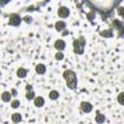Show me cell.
I'll return each instance as SVG.
<instances>
[{
	"label": "cell",
	"instance_id": "cell-1",
	"mask_svg": "<svg viewBox=\"0 0 124 124\" xmlns=\"http://www.w3.org/2000/svg\"><path fill=\"white\" fill-rule=\"evenodd\" d=\"M63 78L66 80L67 86L70 89H76L77 88V84H78V78L76 73L73 70H65L63 72Z\"/></svg>",
	"mask_w": 124,
	"mask_h": 124
},
{
	"label": "cell",
	"instance_id": "cell-13",
	"mask_svg": "<svg viewBox=\"0 0 124 124\" xmlns=\"http://www.w3.org/2000/svg\"><path fill=\"white\" fill-rule=\"evenodd\" d=\"M95 121H96L98 124H102V123H104V122L106 121V117H105L104 114H102V113H100L99 111H97V114H96V116H95Z\"/></svg>",
	"mask_w": 124,
	"mask_h": 124
},
{
	"label": "cell",
	"instance_id": "cell-15",
	"mask_svg": "<svg viewBox=\"0 0 124 124\" xmlns=\"http://www.w3.org/2000/svg\"><path fill=\"white\" fill-rule=\"evenodd\" d=\"M21 119H22V117H21L20 113H14V114H12V120H13V122H14L15 124L20 122Z\"/></svg>",
	"mask_w": 124,
	"mask_h": 124
},
{
	"label": "cell",
	"instance_id": "cell-17",
	"mask_svg": "<svg viewBox=\"0 0 124 124\" xmlns=\"http://www.w3.org/2000/svg\"><path fill=\"white\" fill-rule=\"evenodd\" d=\"M25 97H26L27 100H33V99H35V92L33 90L32 91H27Z\"/></svg>",
	"mask_w": 124,
	"mask_h": 124
},
{
	"label": "cell",
	"instance_id": "cell-23",
	"mask_svg": "<svg viewBox=\"0 0 124 124\" xmlns=\"http://www.w3.org/2000/svg\"><path fill=\"white\" fill-rule=\"evenodd\" d=\"M25 90H26V92H27V91H32V90H33V86H32L31 84H27L26 87H25Z\"/></svg>",
	"mask_w": 124,
	"mask_h": 124
},
{
	"label": "cell",
	"instance_id": "cell-21",
	"mask_svg": "<svg viewBox=\"0 0 124 124\" xmlns=\"http://www.w3.org/2000/svg\"><path fill=\"white\" fill-rule=\"evenodd\" d=\"M117 14L121 17H124V7H118L117 8Z\"/></svg>",
	"mask_w": 124,
	"mask_h": 124
},
{
	"label": "cell",
	"instance_id": "cell-3",
	"mask_svg": "<svg viewBox=\"0 0 124 124\" xmlns=\"http://www.w3.org/2000/svg\"><path fill=\"white\" fill-rule=\"evenodd\" d=\"M110 25L118 31V36L119 37H123L124 36V23L122 21L117 20V19H114V20L111 21Z\"/></svg>",
	"mask_w": 124,
	"mask_h": 124
},
{
	"label": "cell",
	"instance_id": "cell-22",
	"mask_svg": "<svg viewBox=\"0 0 124 124\" xmlns=\"http://www.w3.org/2000/svg\"><path fill=\"white\" fill-rule=\"evenodd\" d=\"M23 20L26 22V23H31L32 22V17H31V16H25L24 17H23Z\"/></svg>",
	"mask_w": 124,
	"mask_h": 124
},
{
	"label": "cell",
	"instance_id": "cell-5",
	"mask_svg": "<svg viewBox=\"0 0 124 124\" xmlns=\"http://www.w3.org/2000/svg\"><path fill=\"white\" fill-rule=\"evenodd\" d=\"M57 14H58V16L59 17H62V18H66L68 17V16L70 15V10L67 8V7H60L57 11Z\"/></svg>",
	"mask_w": 124,
	"mask_h": 124
},
{
	"label": "cell",
	"instance_id": "cell-18",
	"mask_svg": "<svg viewBox=\"0 0 124 124\" xmlns=\"http://www.w3.org/2000/svg\"><path fill=\"white\" fill-rule=\"evenodd\" d=\"M117 101H118V103H119L120 105L124 106V92H121V93L118 94V96H117Z\"/></svg>",
	"mask_w": 124,
	"mask_h": 124
},
{
	"label": "cell",
	"instance_id": "cell-20",
	"mask_svg": "<svg viewBox=\"0 0 124 124\" xmlns=\"http://www.w3.org/2000/svg\"><path fill=\"white\" fill-rule=\"evenodd\" d=\"M64 58V54L62 51H58L55 53V59L56 60H62Z\"/></svg>",
	"mask_w": 124,
	"mask_h": 124
},
{
	"label": "cell",
	"instance_id": "cell-6",
	"mask_svg": "<svg viewBox=\"0 0 124 124\" xmlns=\"http://www.w3.org/2000/svg\"><path fill=\"white\" fill-rule=\"evenodd\" d=\"M80 108H81V110H82L83 112L89 113V112L92 110L93 107H92V105H91L89 102H81V104H80Z\"/></svg>",
	"mask_w": 124,
	"mask_h": 124
},
{
	"label": "cell",
	"instance_id": "cell-25",
	"mask_svg": "<svg viewBox=\"0 0 124 124\" xmlns=\"http://www.w3.org/2000/svg\"><path fill=\"white\" fill-rule=\"evenodd\" d=\"M68 33H69V31H68V30H65V32H64V33H62V35H63V36H65V35H67Z\"/></svg>",
	"mask_w": 124,
	"mask_h": 124
},
{
	"label": "cell",
	"instance_id": "cell-19",
	"mask_svg": "<svg viewBox=\"0 0 124 124\" xmlns=\"http://www.w3.org/2000/svg\"><path fill=\"white\" fill-rule=\"evenodd\" d=\"M19 105H20V103H19V101L16 100V99H15L14 101H12V103H11V107H12L13 108H17L19 107Z\"/></svg>",
	"mask_w": 124,
	"mask_h": 124
},
{
	"label": "cell",
	"instance_id": "cell-8",
	"mask_svg": "<svg viewBox=\"0 0 124 124\" xmlns=\"http://www.w3.org/2000/svg\"><path fill=\"white\" fill-rule=\"evenodd\" d=\"M65 46H66V44H65V42L63 40H57L54 43V47L56 49H58V50H61L62 51L65 48Z\"/></svg>",
	"mask_w": 124,
	"mask_h": 124
},
{
	"label": "cell",
	"instance_id": "cell-9",
	"mask_svg": "<svg viewBox=\"0 0 124 124\" xmlns=\"http://www.w3.org/2000/svg\"><path fill=\"white\" fill-rule=\"evenodd\" d=\"M65 28H66V23H65L64 21L59 20V21H57V22L55 23V29H56V31L62 32Z\"/></svg>",
	"mask_w": 124,
	"mask_h": 124
},
{
	"label": "cell",
	"instance_id": "cell-10",
	"mask_svg": "<svg viewBox=\"0 0 124 124\" xmlns=\"http://www.w3.org/2000/svg\"><path fill=\"white\" fill-rule=\"evenodd\" d=\"M34 105H35L36 107H38V108L43 107V106L45 105V99H44L43 97H41V96L36 97V98L34 99Z\"/></svg>",
	"mask_w": 124,
	"mask_h": 124
},
{
	"label": "cell",
	"instance_id": "cell-16",
	"mask_svg": "<svg viewBox=\"0 0 124 124\" xmlns=\"http://www.w3.org/2000/svg\"><path fill=\"white\" fill-rule=\"evenodd\" d=\"M48 96H49V99H50V100H56V99L59 98V93H58V91H56V90H51V91L49 92Z\"/></svg>",
	"mask_w": 124,
	"mask_h": 124
},
{
	"label": "cell",
	"instance_id": "cell-24",
	"mask_svg": "<svg viewBox=\"0 0 124 124\" xmlns=\"http://www.w3.org/2000/svg\"><path fill=\"white\" fill-rule=\"evenodd\" d=\"M11 93H12V95H13V96H15V97L17 95V91H16L15 88H13V89L11 90Z\"/></svg>",
	"mask_w": 124,
	"mask_h": 124
},
{
	"label": "cell",
	"instance_id": "cell-11",
	"mask_svg": "<svg viewBox=\"0 0 124 124\" xmlns=\"http://www.w3.org/2000/svg\"><path fill=\"white\" fill-rule=\"evenodd\" d=\"M11 98H12V93L9 92V91H4L1 95V99L3 102H10L11 101Z\"/></svg>",
	"mask_w": 124,
	"mask_h": 124
},
{
	"label": "cell",
	"instance_id": "cell-12",
	"mask_svg": "<svg viewBox=\"0 0 124 124\" xmlns=\"http://www.w3.org/2000/svg\"><path fill=\"white\" fill-rule=\"evenodd\" d=\"M35 71L38 75H44L46 73V66L44 64H38L35 68Z\"/></svg>",
	"mask_w": 124,
	"mask_h": 124
},
{
	"label": "cell",
	"instance_id": "cell-2",
	"mask_svg": "<svg viewBox=\"0 0 124 124\" xmlns=\"http://www.w3.org/2000/svg\"><path fill=\"white\" fill-rule=\"evenodd\" d=\"M86 41L85 38L83 36L78 37V39H75L73 42V48H74V52L76 54L81 55L84 52V46H85Z\"/></svg>",
	"mask_w": 124,
	"mask_h": 124
},
{
	"label": "cell",
	"instance_id": "cell-4",
	"mask_svg": "<svg viewBox=\"0 0 124 124\" xmlns=\"http://www.w3.org/2000/svg\"><path fill=\"white\" fill-rule=\"evenodd\" d=\"M21 22V17L18 14H11L9 16V21L8 24L12 26H18Z\"/></svg>",
	"mask_w": 124,
	"mask_h": 124
},
{
	"label": "cell",
	"instance_id": "cell-14",
	"mask_svg": "<svg viewBox=\"0 0 124 124\" xmlns=\"http://www.w3.org/2000/svg\"><path fill=\"white\" fill-rule=\"evenodd\" d=\"M16 76L20 78H24L26 76H27V70L24 69V68H19L17 69L16 71Z\"/></svg>",
	"mask_w": 124,
	"mask_h": 124
},
{
	"label": "cell",
	"instance_id": "cell-7",
	"mask_svg": "<svg viewBox=\"0 0 124 124\" xmlns=\"http://www.w3.org/2000/svg\"><path fill=\"white\" fill-rule=\"evenodd\" d=\"M99 35L101 37H104V38H112L113 37V31L112 29H106V30H103L99 33Z\"/></svg>",
	"mask_w": 124,
	"mask_h": 124
}]
</instances>
